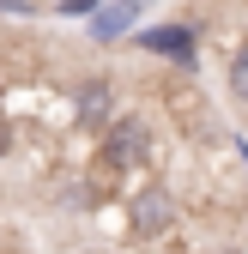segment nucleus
<instances>
[{
	"mask_svg": "<svg viewBox=\"0 0 248 254\" xmlns=\"http://www.w3.org/2000/svg\"><path fill=\"white\" fill-rule=\"evenodd\" d=\"M103 157H109L115 170H139L145 157H151V127L133 121V115H115L103 127Z\"/></svg>",
	"mask_w": 248,
	"mask_h": 254,
	"instance_id": "1",
	"label": "nucleus"
},
{
	"mask_svg": "<svg viewBox=\"0 0 248 254\" xmlns=\"http://www.w3.org/2000/svg\"><path fill=\"white\" fill-rule=\"evenodd\" d=\"M176 224V194L164 182H151V188H139L133 194V230L139 236H158V230H170Z\"/></svg>",
	"mask_w": 248,
	"mask_h": 254,
	"instance_id": "2",
	"label": "nucleus"
},
{
	"mask_svg": "<svg viewBox=\"0 0 248 254\" xmlns=\"http://www.w3.org/2000/svg\"><path fill=\"white\" fill-rule=\"evenodd\" d=\"M133 43L145 55H164L176 67H194V30L188 24H158V30H133Z\"/></svg>",
	"mask_w": 248,
	"mask_h": 254,
	"instance_id": "3",
	"label": "nucleus"
},
{
	"mask_svg": "<svg viewBox=\"0 0 248 254\" xmlns=\"http://www.w3.org/2000/svg\"><path fill=\"white\" fill-rule=\"evenodd\" d=\"M139 6H145V0H97V12H91V37H97V43L127 37V30L139 24Z\"/></svg>",
	"mask_w": 248,
	"mask_h": 254,
	"instance_id": "4",
	"label": "nucleus"
},
{
	"mask_svg": "<svg viewBox=\"0 0 248 254\" xmlns=\"http://www.w3.org/2000/svg\"><path fill=\"white\" fill-rule=\"evenodd\" d=\"M79 121L91 127V133H103V127L115 121V85H109V79H91V85L79 91Z\"/></svg>",
	"mask_w": 248,
	"mask_h": 254,
	"instance_id": "5",
	"label": "nucleus"
},
{
	"mask_svg": "<svg viewBox=\"0 0 248 254\" xmlns=\"http://www.w3.org/2000/svg\"><path fill=\"white\" fill-rule=\"evenodd\" d=\"M230 97H236V103H248V43L230 55Z\"/></svg>",
	"mask_w": 248,
	"mask_h": 254,
	"instance_id": "6",
	"label": "nucleus"
},
{
	"mask_svg": "<svg viewBox=\"0 0 248 254\" xmlns=\"http://www.w3.org/2000/svg\"><path fill=\"white\" fill-rule=\"evenodd\" d=\"M97 12V0H61V18H91Z\"/></svg>",
	"mask_w": 248,
	"mask_h": 254,
	"instance_id": "7",
	"label": "nucleus"
},
{
	"mask_svg": "<svg viewBox=\"0 0 248 254\" xmlns=\"http://www.w3.org/2000/svg\"><path fill=\"white\" fill-rule=\"evenodd\" d=\"M236 151H242V164H248V139H236Z\"/></svg>",
	"mask_w": 248,
	"mask_h": 254,
	"instance_id": "8",
	"label": "nucleus"
},
{
	"mask_svg": "<svg viewBox=\"0 0 248 254\" xmlns=\"http://www.w3.org/2000/svg\"><path fill=\"white\" fill-rule=\"evenodd\" d=\"M0 151H6V127H0Z\"/></svg>",
	"mask_w": 248,
	"mask_h": 254,
	"instance_id": "9",
	"label": "nucleus"
}]
</instances>
